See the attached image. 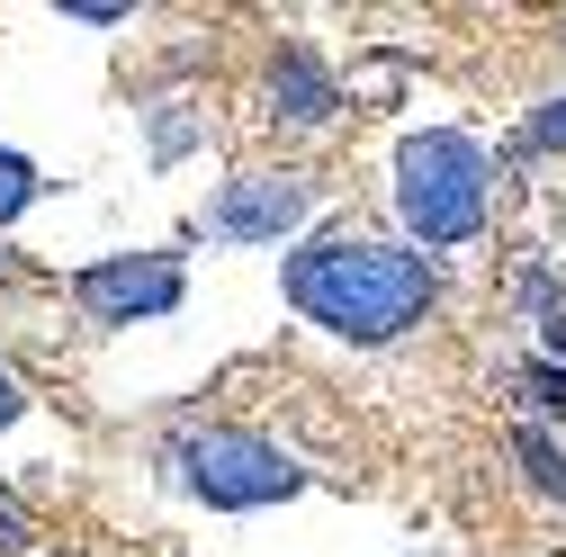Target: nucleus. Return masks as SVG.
Listing matches in <instances>:
<instances>
[{
    "label": "nucleus",
    "instance_id": "obj_1",
    "mask_svg": "<svg viewBox=\"0 0 566 557\" xmlns=\"http://www.w3.org/2000/svg\"><path fill=\"white\" fill-rule=\"evenodd\" d=\"M289 297L342 333V341H396L405 324L432 315L441 278L422 252H396V243H360V234H324L289 261Z\"/></svg>",
    "mask_w": 566,
    "mask_h": 557
},
{
    "label": "nucleus",
    "instance_id": "obj_2",
    "mask_svg": "<svg viewBox=\"0 0 566 557\" xmlns=\"http://www.w3.org/2000/svg\"><path fill=\"white\" fill-rule=\"evenodd\" d=\"M485 198H494V162H485L476 135L441 126V135H413L396 154V217H405L413 243H432V252L476 243L485 234Z\"/></svg>",
    "mask_w": 566,
    "mask_h": 557
},
{
    "label": "nucleus",
    "instance_id": "obj_3",
    "mask_svg": "<svg viewBox=\"0 0 566 557\" xmlns=\"http://www.w3.org/2000/svg\"><path fill=\"white\" fill-rule=\"evenodd\" d=\"M180 476H189V495L217 504V513H261V504H289L306 485V467L279 441H261V432H198L180 450Z\"/></svg>",
    "mask_w": 566,
    "mask_h": 557
},
{
    "label": "nucleus",
    "instance_id": "obj_4",
    "mask_svg": "<svg viewBox=\"0 0 566 557\" xmlns=\"http://www.w3.org/2000/svg\"><path fill=\"white\" fill-rule=\"evenodd\" d=\"M306 207H315V180L306 171H243V180H226L217 207H207V225H217L226 243H279Z\"/></svg>",
    "mask_w": 566,
    "mask_h": 557
},
{
    "label": "nucleus",
    "instance_id": "obj_5",
    "mask_svg": "<svg viewBox=\"0 0 566 557\" xmlns=\"http://www.w3.org/2000/svg\"><path fill=\"white\" fill-rule=\"evenodd\" d=\"M99 324H135V315H171L180 306V261L145 252V261H99L82 270V288H73Z\"/></svg>",
    "mask_w": 566,
    "mask_h": 557
},
{
    "label": "nucleus",
    "instance_id": "obj_6",
    "mask_svg": "<svg viewBox=\"0 0 566 557\" xmlns=\"http://www.w3.org/2000/svg\"><path fill=\"white\" fill-rule=\"evenodd\" d=\"M342 108V91H333V73L306 54V45H289L270 63V117H289V126H324Z\"/></svg>",
    "mask_w": 566,
    "mask_h": 557
},
{
    "label": "nucleus",
    "instance_id": "obj_7",
    "mask_svg": "<svg viewBox=\"0 0 566 557\" xmlns=\"http://www.w3.org/2000/svg\"><path fill=\"white\" fill-rule=\"evenodd\" d=\"M513 459H522V476L539 485L548 504H566V450H557V441H548L539 423H522V432H513Z\"/></svg>",
    "mask_w": 566,
    "mask_h": 557
},
{
    "label": "nucleus",
    "instance_id": "obj_8",
    "mask_svg": "<svg viewBox=\"0 0 566 557\" xmlns=\"http://www.w3.org/2000/svg\"><path fill=\"white\" fill-rule=\"evenodd\" d=\"M28 198H36V162H28V154H10V145H0V225H10V217H19Z\"/></svg>",
    "mask_w": 566,
    "mask_h": 557
},
{
    "label": "nucleus",
    "instance_id": "obj_9",
    "mask_svg": "<svg viewBox=\"0 0 566 557\" xmlns=\"http://www.w3.org/2000/svg\"><path fill=\"white\" fill-rule=\"evenodd\" d=\"M522 396H531L539 413H566V369H557V360H531V369H522Z\"/></svg>",
    "mask_w": 566,
    "mask_h": 557
},
{
    "label": "nucleus",
    "instance_id": "obj_10",
    "mask_svg": "<svg viewBox=\"0 0 566 557\" xmlns=\"http://www.w3.org/2000/svg\"><path fill=\"white\" fill-rule=\"evenodd\" d=\"M531 145H566V91H557V99H539V117H531Z\"/></svg>",
    "mask_w": 566,
    "mask_h": 557
},
{
    "label": "nucleus",
    "instance_id": "obj_11",
    "mask_svg": "<svg viewBox=\"0 0 566 557\" xmlns=\"http://www.w3.org/2000/svg\"><path fill=\"white\" fill-rule=\"evenodd\" d=\"M63 19H82V28H117V19H126V0H63Z\"/></svg>",
    "mask_w": 566,
    "mask_h": 557
},
{
    "label": "nucleus",
    "instance_id": "obj_12",
    "mask_svg": "<svg viewBox=\"0 0 566 557\" xmlns=\"http://www.w3.org/2000/svg\"><path fill=\"white\" fill-rule=\"evenodd\" d=\"M10 548H28V522H19V504H0V557Z\"/></svg>",
    "mask_w": 566,
    "mask_h": 557
},
{
    "label": "nucleus",
    "instance_id": "obj_13",
    "mask_svg": "<svg viewBox=\"0 0 566 557\" xmlns=\"http://www.w3.org/2000/svg\"><path fill=\"white\" fill-rule=\"evenodd\" d=\"M10 423H19V378L0 369V432H10Z\"/></svg>",
    "mask_w": 566,
    "mask_h": 557
},
{
    "label": "nucleus",
    "instance_id": "obj_14",
    "mask_svg": "<svg viewBox=\"0 0 566 557\" xmlns=\"http://www.w3.org/2000/svg\"><path fill=\"white\" fill-rule=\"evenodd\" d=\"M0 270H10V261H0Z\"/></svg>",
    "mask_w": 566,
    "mask_h": 557
}]
</instances>
